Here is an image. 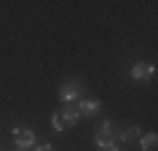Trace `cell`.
<instances>
[{"label":"cell","instance_id":"8","mask_svg":"<svg viewBox=\"0 0 158 151\" xmlns=\"http://www.w3.org/2000/svg\"><path fill=\"white\" fill-rule=\"evenodd\" d=\"M138 141H141V149H146V151H151L156 144H158V136L156 134H148V136H141V139H138Z\"/></svg>","mask_w":158,"mask_h":151},{"label":"cell","instance_id":"5","mask_svg":"<svg viewBox=\"0 0 158 151\" xmlns=\"http://www.w3.org/2000/svg\"><path fill=\"white\" fill-rule=\"evenodd\" d=\"M151 73H153V66L151 63H135L133 66V78H138V81H146V78H151Z\"/></svg>","mask_w":158,"mask_h":151},{"label":"cell","instance_id":"10","mask_svg":"<svg viewBox=\"0 0 158 151\" xmlns=\"http://www.w3.org/2000/svg\"><path fill=\"white\" fill-rule=\"evenodd\" d=\"M35 151H53V146H50V144H45V146H38Z\"/></svg>","mask_w":158,"mask_h":151},{"label":"cell","instance_id":"1","mask_svg":"<svg viewBox=\"0 0 158 151\" xmlns=\"http://www.w3.org/2000/svg\"><path fill=\"white\" fill-rule=\"evenodd\" d=\"M83 91H85V86L78 81V78H68V81L60 83V88H58V96H60V101L65 103V101H75Z\"/></svg>","mask_w":158,"mask_h":151},{"label":"cell","instance_id":"9","mask_svg":"<svg viewBox=\"0 0 158 151\" xmlns=\"http://www.w3.org/2000/svg\"><path fill=\"white\" fill-rule=\"evenodd\" d=\"M53 126H55L58 131H63V128H70V126H75V123H70L68 119H63L60 113H55V116H53Z\"/></svg>","mask_w":158,"mask_h":151},{"label":"cell","instance_id":"11","mask_svg":"<svg viewBox=\"0 0 158 151\" xmlns=\"http://www.w3.org/2000/svg\"><path fill=\"white\" fill-rule=\"evenodd\" d=\"M98 151H118V149H115V146H101Z\"/></svg>","mask_w":158,"mask_h":151},{"label":"cell","instance_id":"7","mask_svg":"<svg viewBox=\"0 0 158 151\" xmlns=\"http://www.w3.org/2000/svg\"><path fill=\"white\" fill-rule=\"evenodd\" d=\"M121 139L123 141H138V139H141V128H138V126H128L121 134Z\"/></svg>","mask_w":158,"mask_h":151},{"label":"cell","instance_id":"4","mask_svg":"<svg viewBox=\"0 0 158 151\" xmlns=\"http://www.w3.org/2000/svg\"><path fill=\"white\" fill-rule=\"evenodd\" d=\"M15 141H18V149H28L35 144V136L30 131H23V128H15Z\"/></svg>","mask_w":158,"mask_h":151},{"label":"cell","instance_id":"2","mask_svg":"<svg viewBox=\"0 0 158 151\" xmlns=\"http://www.w3.org/2000/svg\"><path fill=\"white\" fill-rule=\"evenodd\" d=\"M95 141H98V146H113V131H110V123H108V121L98 123V128H95Z\"/></svg>","mask_w":158,"mask_h":151},{"label":"cell","instance_id":"3","mask_svg":"<svg viewBox=\"0 0 158 151\" xmlns=\"http://www.w3.org/2000/svg\"><path fill=\"white\" fill-rule=\"evenodd\" d=\"M58 113H60L63 119H68L70 123H75V121H78V116H81V108H78V101H65V103L60 106V111H58Z\"/></svg>","mask_w":158,"mask_h":151},{"label":"cell","instance_id":"6","mask_svg":"<svg viewBox=\"0 0 158 151\" xmlns=\"http://www.w3.org/2000/svg\"><path fill=\"white\" fill-rule=\"evenodd\" d=\"M98 101H81L78 103V108H81V116H93V113H98Z\"/></svg>","mask_w":158,"mask_h":151},{"label":"cell","instance_id":"12","mask_svg":"<svg viewBox=\"0 0 158 151\" xmlns=\"http://www.w3.org/2000/svg\"><path fill=\"white\" fill-rule=\"evenodd\" d=\"M15 151H25V149H15Z\"/></svg>","mask_w":158,"mask_h":151}]
</instances>
